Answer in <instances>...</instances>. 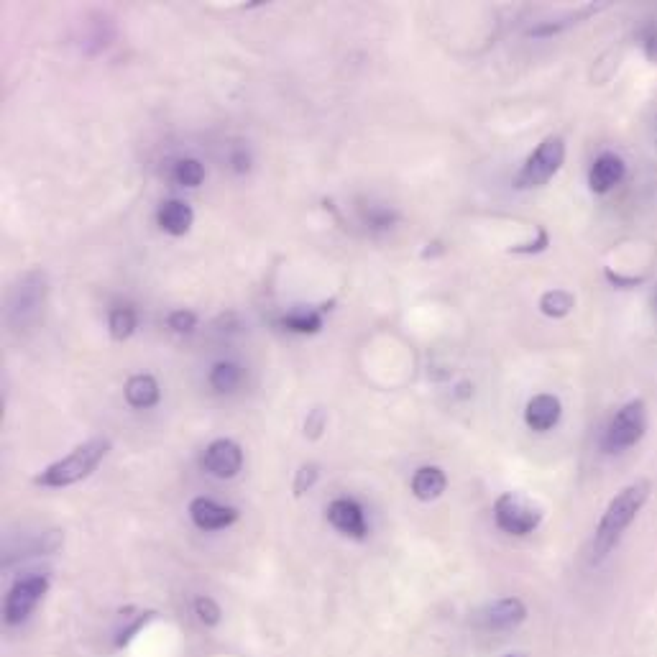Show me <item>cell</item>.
Segmentation results:
<instances>
[{
    "label": "cell",
    "instance_id": "83f0119b",
    "mask_svg": "<svg viewBox=\"0 0 657 657\" xmlns=\"http://www.w3.org/2000/svg\"><path fill=\"white\" fill-rule=\"evenodd\" d=\"M504 657H530V655H527V652H509V655Z\"/></svg>",
    "mask_w": 657,
    "mask_h": 657
},
{
    "label": "cell",
    "instance_id": "4fadbf2b",
    "mask_svg": "<svg viewBox=\"0 0 657 657\" xmlns=\"http://www.w3.org/2000/svg\"><path fill=\"white\" fill-rule=\"evenodd\" d=\"M624 177V162L617 154H604L599 156L588 172V187L596 192V195H604L611 187H617Z\"/></svg>",
    "mask_w": 657,
    "mask_h": 657
},
{
    "label": "cell",
    "instance_id": "ba28073f",
    "mask_svg": "<svg viewBox=\"0 0 657 657\" xmlns=\"http://www.w3.org/2000/svg\"><path fill=\"white\" fill-rule=\"evenodd\" d=\"M527 619V606L519 599H499L473 617V624L484 632H504L514 629Z\"/></svg>",
    "mask_w": 657,
    "mask_h": 657
},
{
    "label": "cell",
    "instance_id": "44dd1931",
    "mask_svg": "<svg viewBox=\"0 0 657 657\" xmlns=\"http://www.w3.org/2000/svg\"><path fill=\"white\" fill-rule=\"evenodd\" d=\"M174 179H177L182 187H200L205 182V167L197 159H182V162L174 167Z\"/></svg>",
    "mask_w": 657,
    "mask_h": 657
},
{
    "label": "cell",
    "instance_id": "484cf974",
    "mask_svg": "<svg viewBox=\"0 0 657 657\" xmlns=\"http://www.w3.org/2000/svg\"><path fill=\"white\" fill-rule=\"evenodd\" d=\"M642 47H645V54L650 62H657V26H647L645 31H642Z\"/></svg>",
    "mask_w": 657,
    "mask_h": 657
},
{
    "label": "cell",
    "instance_id": "603a6c76",
    "mask_svg": "<svg viewBox=\"0 0 657 657\" xmlns=\"http://www.w3.org/2000/svg\"><path fill=\"white\" fill-rule=\"evenodd\" d=\"M195 614L200 617V622L205 624V627H215V624L220 622V617H223L220 606L215 604L210 596H197V599H195Z\"/></svg>",
    "mask_w": 657,
    "mask_h": 657
},
{
    "label": "cell",
    "instance_id": "9c48e42d",
    "mask_svg": "<svg viewBox=\"0 0 657 657\" xmlns=\"http://www.w3.org/2000/svg\"><path fill=\"white\" fill-rule=\"evenodd\" d=\"M202 466L205 471L213 473L215 479H233L243 468V450L236 440H215L208 445L205 456H202Z\"/></svg>",
    "mask_w": 657,
    "mask_h": 657
},
{
    "label": "cell",
    "instance_id": "6da1fadb",
    "mask_svg": "<svg viewBox=\"0 0 657 657\" xmlns=\"http://www.w3.org/2000/svg\"><path fill=\"white\" fill-rule=\"evenodd\" d=\"M647 499H650V481L645 479L624 486V489L611 499V504L606 507L604 517H601L594 535V548H591V553H594L596 563L604 560L611 550L617 548L622 535L627 532V527L632 525L637 514H640L642 507L647 504Z\"/></svg>",
    "mask_w": 657,
    "mask_h": 657
},
{
    "label": "cell",
    "instance_id": "9a60e30c",
    "mask_svg": "<svg viewBox=\"0 0 657 657\" xmlns=\"http://www.w3.org/2000/svg\"><path fill=\"white\" fill-rule=\"evenodd\" d=\"M126 399L136 410H151L162 399V389L151 374H136L128 379Z\"/></svg>",
    "mask_w": 657,
    "mask_h": 657
},
{
    "label": "cell",
    "instance_id": "cb8c5ba5",
    "mask_svg": "<svg viewBox=\"0 0 657 657\" xmlns=\"http://www.w3.org/2000/svg\"><path fill=\"white\" fill-rule=\"evenodd\" d=\"M167 325L174 333H192V330L197 328V315L190 310H174L172 315L167 317Z\"/></svg>",
    "mask_w": 657,
    "mask_h": 657
},
{
    "label": "cell",
    "instance_id": "e0dca14e",
    "mask_svg": "<svg viewBox=\"0 0 657 657\" xmlns=\"http://www.w3.org/2000/svg\"><path fill=\"white\" fill-rule=\"evenodd\" d=\"M323 312L325 310H305V307H297V310L287 312V315L282 317V328H287L289 333L315 335L323 330Z\"/></svg>",
    "mask_w": 657,
    "mask_h": 657
},
{
    "label": "cell",
    "instance_id": "ac0fdd59",
    "mask_svg": "<svg viewBox=\"0 0 657 657\" xmlns=\"http://www.w3.org/2000/svg\"><path fill=\"white\" fill-rule=\"evenodd\" d=\"M243 376L246 374H243L241 366L231 364V361H220V364H215L213 371H210V387L218 394H231L241 387Z\"/></svg>",
    "mask_w": 657,
    "mask_h": 657
},
{
    "label": "cell",
    "instance_id": "5bb4252c",
    "mask_svg": "<svg viewBox=\"0 0 657 657\" xmlns=\"http://www.w3.org/2000/svg\"><path fill=\"white\" fill-rule=\"evenodd\" d=\"M156 223H159V228H162L164 233H169V236H185L192 228V223H195V213H192L187 202L167 200L162 202V208L156 213Z\"/></svg>",
    "mask_w": 657,
    "mask_h": 657
},
{
    "label": "cell",
    "instance_id": "2e32d148",
    "mask_svg": "<svg viewBox=\"0 0 657 657\" xmlns=\"http://www.w3.org/2000/svg\"><path fill=\"white\" fill-rule=\"evenodd\" d=\"M445 489H448V479H445V473L438 466H422L412 476V494L420 502H433V499L443 496Z\"/></svg>",
    "mask_w": 657,
    "mask_h": 657
},
{
    "label": "cell",
    "instance_id": "8fae6325",
    "mask_svg": "<svg viewBox=\"0 0 657 657\" xmlns=\"http://www.w3.org/2000/svg\"><path fill=\"white\" fill-rule=\"evenodd\" d=\"M190 517L200 530L215 532L231 527L238 519V509L223 507V504L213 502L208 496H197L195 502L190 504Z\"/></svg>",
    "mask_w": 657,
    "mask_h": 657
},
{
    "label": "cell",
    "instance_id": "3957f363",
    "mask_svg": "<svg viewBox=\"0 0 657 657\" xmlns=\"http://www.w3.org/2000/svg\"><path fill=\"white\" fill-rule=\"evenodd\" d=\"M47 305V279L41 271H29L18 279L8 294L6 320L13 330H29L39 325Z\"/></svg>",
    "mask_w": 657,
    "mask_h": 657
},
{
    "label": "cell",
    "instance_id": "4316f807",
    "mask_svg": "<svg viewBox=\"0 0 657 657\" xmlns=\"http://www.w3.org/2000/svg\"><path fill=\"white\" fill-rule=\"evenodd\" d=\"M545 248H548V233H542V238L537 243H530V246H517L512 248V251L514 254H540Z\"/></svg>",
    "mask_w": 657,
    "mask_h": 657
},
{
    "label": "cell",
    "instance_id": "7c38bea8",
    "mask_svg": "<svg viewBox=\"0 0 657 657\" xmlns=\"http://www.w3.org/2000/svg\"><path fill=\"white\" fill-rule=\"evenodd\" d=\"M560 415H563V407H560L558 397H553V394H537L527 404L525 422L535 433H548V430L558 425Z\"/></svg>",
    "mask_w": 657,
    "mask_h": 657
},
{
    "label": "cell",
    "instance_id": "30bf717a",
    "mask_svg": "<svg viewBox=\"0 0 657 657\" xmlns=\"http://www.w3.org/2000/svg\"><path fill=\"white\" fill-rule=\"evenodd\" d=\"M328 522L338 532L353 537V540H364V537L369 535L364 509L358 507L353 499H335L328 507Z\"/></svg>",
    "mask_w": 657,
    "mask_h": 657
},
{
    "label": "cell",
    "instance_id": "ffe728a7",
    "mask_svg": "<svg viewBox=\"0 0 657 657\" xmlns=\"http://www.w3.org/2000/svg\"><path fill=\"white\" fill-rule=\"evenodd\" d=\"M108 325H110V335H113L116 341H126V338H131L133 335L136 325H139V317H136V312H133L131 307H116V310L110 312Z\"/></svg>",
    "mask_w": 657,
    "mask_h": 657
},
{
    "label": "cell",
    "instance_id": "8992f818",
    "mask_svg": "<svg viewBox=\"0 0 657 657\" xmlns=\"http://www.w3.org/2000/svg\"><path fill=\"white\" fill-rule=\"evenodd\" d=\"M647 430V407L645 402L634 399V402L624 404L622 410L614 415V420L606 427L604 448L609 453H624V450L634 448L640 443L642 435Z\"/></svg>",
    "mask_w": 657,
    "mask_h": 657
},
{
    "label": "cell",
    "instance_id": "d4e9b609",
    "mask_svg": "<svg viewBox=\"0 0 657 657\" xmlns=\"http://www.w3.org/2000/svg\"><path fill=\"white\" fill-rule=\"evenodd\" d=\"M325 422H328V415L323 410H312L305 420V435L310 440H317L320 435L325 433Z\"/></svg>",
    "mask_w": 657,
    "mask_h": 657
},
{
    "label": "cell",
    "instance_id": "5b68a950",
    "mask_svg": "<svg viewBox=\"0 0 657 657\" xmlns=\"http://www.w3.org/2000/svg\"><path fill=\"white\" fill-rule=\"evenodd\" d=\"M565 162V144L560 136H548L525 162L522 172L517 177L519 190H530V187L548 185L550 179L558 174V169Z\"/></svg>",
    "mask_w": 657,
    "mask_h": 657
},
{
    "label": "cell",
    "instance_id": "277c9868",
    "mask_svg": "<svg viewBox=\"0 0 657 657\" xmlns=\"http://www.w3.org/2000/svg\"><path fill=\"white\" fill-rule=\"evenodd\" d=\"M494 517L499 530H504L507 535L514 537H525L540 527L542 509L537 507L535 502H530L527 496L507 491V494H502L496 499Z\"/></svg>",
    "mask_w": 657,
    "mask_h": 657
},
{
    "label": "cell",
    "instance_id": "d6986e66",
    "mask_svg": "<svg viewBox=\"0 0 657 657\" xmlns=\"http://www.w3.org/2000/svg\"><path fill=\"white\" fill-rule=\"evenodd\" d=\"M573 305H576V297L571 292H565V289H550V292L542 294L540 300L542 315L548 317H565L573 310Z\"/></svg>",
    "mask_w": 657,
    "mask_h": 657
},
{
    "label": "cell",
    "instance_id": "52a82bcc",
    "mask_svg": "<svg viewBox=\"0 0 657 657\" xmlns=\"http://www.w3.org/2000/svg\"><path fill=\"white\" fill-rule=\"evenodd\" d=\"M47 591H49L47 576L18 578L6 596V624L16 627V624L26 622L31 611L39 606V601L47 596Z\"/></svg>",
    "mask_w": 657,
    "mask_h": 657
},
{
    "label": "cell",
    "instance_id": "7402d4cb",
    "mask_svg": "<svg viewBox=\"0 0 657 657\" xmlns=\"http://www.w3.org/2000/svg\"><path fill=\"white\" fill-rule=\"evenodd\" d=\"M317 479H320V466L305 463L300 471L294 473V496H305L317 484Z\"/></svg>",
    "mask_w": 657,
    "mask_h": 657
},
{
    "label": "cell",
    "instance_id": "7a4b0ae2",
    "mask_svg": "<svg viewBox=\"0 0 657 657\" xmlns=\"http://www.w3.org/2000/svg\"><path fill=\"white\" fill-rule=\"evenodd\" d=\"M108 453H110L108 438L87 440V443L77 445L70 456H64L62 461L44 468V471L34 479V484L44 486V489H64V486L77 484V481L87 479L90 473H95V468L103 463V458L108 456Z\"/></svg>",
    "mask_w": 657,
    "mask_h": 657
}]
</instances>
